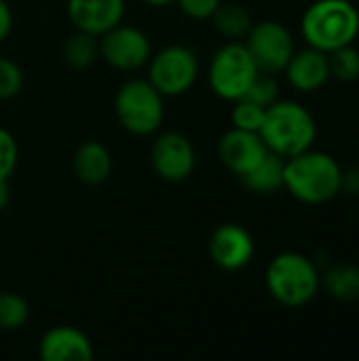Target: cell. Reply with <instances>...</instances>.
Returning a JSON list of instances; mask_svg holds the SVG:
<instances>
[{"mask_svg":"<svg viewBox=\"0 0 359 361\" xmlns=\"http://www.w3.org/2000/svg\"><path fill=\"white\" fill-rule=\"evenodd\" d=\"M343 167L322 150H305L286 159L284 188L305 205H324L341 195Z\"/></svg>","mask_w":359,"mask_h":361,"instance_id":"1","label":"cell"},{"mask_svg":"<svg viewBox=\"0 0 359 361\" xmlns=\"http://www.w3.org/2000/svg\"><path fill=\"white\" fill-rule=\"evenodd\" d=\"M307 47L332 53L359 36V8L351 0H315L300 19Z\"/></svg>","mask_w":359,"mask_h":361,"instance_id":"2","label":"cell"},{"mask_svg":"<svg viewBox=\"0 0 359 361\" xmlns=\"http://www.w3.org/2000/svg\"><path fill=\"white\" fill-rule=\"evenodd\" d=\"M258 133L269 152H275L281 159H290L313 148L317 140V123L303 104L292 99H277L267 108Z\"/></svg>","mask_w":359,"mask_h":361,"instance_id":"3","label":"cell"},{"mask_svg":"<svg viewBox=\"0 0 359 361\" xmlns=\"http://www.w3.org/2000/svg\"><path fill=\"white\" fill-rule=\"evenodd\" d=\"M264 283L273 300L284 307L298 309L309 305L320 294L322 273L305 254L284 252L269 262Z\"/></svg>","mask_w":359,"mask_h":361,"instance_id":"4","label":"cell"},{"mask_svg":"<svg viewBox=\"0 0 359 361\" xmlns=\"http://www.w3.org/2000/svg\"><path fill=\"white\" fill-rule=\"evenodd\" d=\"M114 112L121 127L133 135H152L165 118V97L148 78L125 80L114 95Z\"/></svg>","mask_w":359,"mask_h":361,"instance_id":"5","label":"cell"},{"mask_svg":"<svg viewBox=\"0 0 359 361\" xmlns=\"http://www.w3.org/2000/svg\"><path fill=\"white\" fill-rule=\"evenodd\" d=\"M258 72L248 47L239 40H229L214 53L207 68V82L214 95L224 102H235L245 95Z\"/></svg>","mask_w":359,"mask_h":361,"instance_id":"6","label":"cell"},{"mask_svg":"<svg viewBox=\"0 0 359 361\" xmlns=\"http://www.w3.org/2000/svg\"><path fill=\"white\" fill-rule=\"evenodd\" d=\"M199 57L184 44H169L150 55L148 80L163 97H178L193 89L199 78Z\"/></svg>","mask_w":359,"mask_h":361,"instance_id":"7","label":"cell"},{"mask_svg":"<svg viewBox=\"0 0 359 361\" xmlns=\"http://www.w3.org/2000/svg\"><path fill=\"white\" fill-rule=\"evenodd\" d=\"M243 44L248 47L258 70L267 74L284 72V68L288 66L290 57L296 51L292 32L281 21L275 19H264L254 23Z\"/></svg>","mask_w":359,"mask_h":361,"instance_id":"8","label":"cell"},{"mask_svg":"<svg viewBox=\"0 0 359 361\" xmlns=\"http://www.w3.org/2000/svg\"><path fill=\"white\" fill-rule=\"evenodd\" d=\"M152 55L150 38L133 25L123 21L99 36V57L114 70L133 72L148 63Z\"/></svg>","mask_w":359,"mask_h":361,"instance_id":"9","label":"cell"},{"mask_svg":"<svg viewBox=\"0 0 359 361\" xmlns=\"http://www.w3.org/2000/svg\"><path fill=\"white\" fill-rule=\"evenodd\" d=\"M150 163L154 173L171 184L184 182L193 176L197 152L193 142L180 131L161 133L150 148Z\"/></svg>","mask_w":359,"mask_h":361,"instance_id":"10","label":"cell"},{"mask_svg":"<svg viewBox=\"0 0 359 361\" xmlns=\"http://www.w3.org/2000/svg\"><path fill=\"white\" fill-rule=\"evenodd\" d=\"M256 254L254 237L248 228L235 222L220 224L209 237V258L222 271H241L245 269Z\"/></svg>","mask_w":359,"mask_h":361,"instance_id":"11","label":"cell"},{"mask_svg":"<svg viewBox=\"0 0 359 361\" xmlns=\"http://www.w3.org/2000/svg\"><path fill=\"white\" fill-rule=\"evenodd\" d=\"M267 152L269 148L256 131L231 127L218 140V159L237 178L254 169L267 157Z\"/></svg>","mask_w":359,"mask_h":361,"instance_id":"12","label":"cell"},{"mask_svg":"<svg viewBox=\"0 0 359 361\" xmlns=\"http://www.w3.org/2000/svg\"><path fill=\"white\" fill-rule=\"evenodd\" d=\"M68 19L74 30L102 36L125 17V0H68Z\"/></svg>","mask_w":359,"mask_h":361,"instance_id":"13","label":"cell"},{"mask_svg":"<svg viewBox=\"0 0 359 361\" xmlns=\"http://www.w3.org/2000/svg\"><path fill=\"white\" fill-rule=\"evenodd\" d=\"M284 72L288 76V82L300 93L320 91L332 76L328 53L313 49V47L294 51Z\"/></svg>","mask_w":359,"mask_h":361,"instance_id":"14","label":"cell"},{"mask_svg":"<svg viewBox=\"0 0 359 361\" xmlns=\"http://www.w3.org/2000/svg\"><path fill=\"white\" fill-rule=\"evenodd\" d=\"M38 355L42 361H91L95 351L85 332L72 326H57L40 338Z\"/></svg>","mask_w":359,"mask_h":361,"instance_id":"15","label":"cell"},{"mask_svg":"<svg viewBox=\"0 0 359 361\" xmlns=\"http://www.w3.org/2000/svg\"><path fill=\"white\" fill-rule=\"evenodd\" d=\"M72 169L78 182L87 186L104 184L112 173V157L110 150L95 140L83 142L72 159Z\"/></svg>","mask_w":359,"mask_h":361,"instance_id":"16","label":"cell"},{"mask_svg":"<svg viewBox=\"0 0 359 361\" xmlns=\"http://www.w3.org/2000/svg\"><path fill=\"white\" fill-rule=\"evenodd\" d=\"M284 163L286 159H281L275 152H267V157L248 173H243L239 180L241 184L258 195H273L279 188H284Z\"/></svg>","mask_w":359,"mask_h":361,"instance_id":"17","label":"cell"},{"mask_svg":"<svg viewBox=\"0 0 359 361\" xmlns=\"http://www.w3.org/2000/svg\"><path fill=\"white\" fill-rule=\"evenodd\" d=\"M324 290L339 302L359 300V267L351 262H336L322 275Z\"/></svg>","mask_w":359,"mask_h":361,"instance_id":"18","label":"cell"},{"mask_svg":"<svg viewBox=\"0 0 359 361\" xmlns=\"http://www.w3.org/2000/svg\"><path fill=\"white\" fill-rule=\"evenodd\" d=\"M212 21H214L216 32L229 40L245 38L250 27L254 25L250 11L237 2H220L216 13L212 15Z\"/></svg>","mask_w":359,"mask_h":361,"instance_id":"19","label":"cell"},{"mask_svg":"<svg viewBox=\"0 0 359 361\" xmlns=\"http://www.w3.org/2000/svg\"><path fill=\"white\" fill-rule=\"evenodd\" d=\"M99 57V38L87 32L76 30L66 42H63V59L74 70L91 68Z\"/></svg>","mask_w":359,"mask_h":361,"instance_id":"20","label":"cell"},{"mask_svg":"<svg viewBox=\"0 0 359 361\" xmlns=\"http://www.w3.org/2000/svg\"><path fill=\"white\" fill-rule=\"evenodd\" d=\"M30 307L23 296L15 292H0V330L13 332L25 326Z\"/></svg>","mask_w":359,"mask_h":361,"instance_id":"21","label":"cell"},{"mask_svg":"<svg viewBox=\"0 0 359 361\" xmlns=\"http://www.w3.org/2000/svg\"><path fill=\"white\" fill-rule=\"evenodd\" d=\"M267 108L248 99V97H239L233 102V110H231V123L237 129H245V131H260L262 121H264Z\"/></svg>","mask_w":359,"mask_h":361,"instance_id":"22","label":"cell"},{"mask_svg":"<svg viewBox=\"0 0 359 361\" xmlns=\"http://www.w3.org/2000/svg\"><path fill=\"white\" fill-rule=\"evenodd\" d=\"M330 57V72L336 80L343 82H353L359 78V51L353 44L341 47L332 53Z\"/></svg>","mask_w":359,"mask_h":361,"instance_id":"23","label":"cell"},{"mask_svg":"<svg viewBox=\"0 0 359 361\" xmlns=\"http://www.w3.org/2000/svg\"><path fill=\"white\" fill-rule=\"evenodd\" d=\"M25 74L21 66L8 57H0V102L13 99L21 93Z\"/></svg>","mask_w":359,"mask_h":361,"instance_id":"24","label":"cell"},{"mask_svg":"<svg viewBox=\"0 0 359 361\" xmlns=\"http://www.w3.org/2000/svg\"><path fill=\"white\" fill-rule=\"evenodd\" d=\"M243 97H248V99H252V102L269 108L271 104H275L279 99V85H277V80H275L273 74L258 72Z\"/></svg>","mask_w":359,"mask_h":361,"instance_id":"25","label":"cell"},{"mask_svg":"<svg viewBox=\"0 0 359 361\" xmlns=\"http://www.w3.org/2000/svg\"><path fill=\"white\" fill-rule=\"evenodd\" d=\"M19 163V146L11 131L0 127V180H8Z\"/></svg>","mask_w":359,"mask_h":361,"instance_id":"26","label":"cell"},{"mask_svg":"<svg viewBox=\"0 0 359 361\" xmlns=\"http://www.w3.org/2000/svg\"><path fill=\"white\" fill-rule=\"evenodd\" d=\"M222 0H176V4L180 6V11L197 21L203 19H212V15L216 13V8L220 6Z\"/></svg>","mask_w":359,"mask_h":361,"instance_id":"27","label":"cell"},{"mask_svg":"<svg viewBox=\"0 0 359 361\" xmlns=\"http://www.w3.org/2000/svg\"><path fill=\"white\" fill-rule=\"evenodd\" d=\"M341 192H347L351 197H359V167L353 169H343V178H341Z\"/></svg>","mask_w":359,"mask_h":361,"instance_id":"28","label":"cell"},{"mask_svg":"<svg viewBox=\"0 0 359 361\" xmlns=\"http://www.w3.org/2000/svg\"><path fill=\"white\" fill-rule=\"evenodd\" d=\"M13 30V11L6 0H0V44L8 38Z\"/></svg>","mask_w":359,"mask_h":361,"instance_id":"29","label":"cell"},{"mask_svg":"<svg viewBox=\"0 0 359 361\" xmlns=\"http://www.w3.org/2000/svg\"><path fill=\"white\" fill-rule=\"evenodd\" d=\"M11 201V188H8V180H0V212L8 205Z\"/></svg>","mask_w":359,"mask_h":361,"instance_id":"30","label":"cell"},{"mask_svg":"<svg viewBox=\"0 0 359 361\" xmlns=\"http://www.w3.org/2000/svg\"><path fill=\"white\" fill-rule=\"evenodd\" d=\"M142 2H146L148 6H154V8H163V6H169L176 0H142Z\"/></svg>","mask_w":359,"mask_h":361,"instance_id":"31","label":"cell"}]
</instances>
